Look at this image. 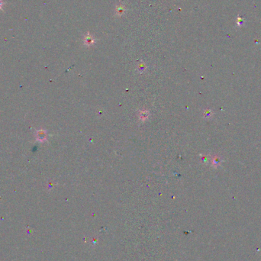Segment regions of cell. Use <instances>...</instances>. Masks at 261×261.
<instances>
[{
  "instance_id": "cell-1",
  "label": "cell",
  "mask_w": 261,
  "mask_h": 261,
  "mask_svg": "<svg viewBox=\"0 0 261 261\" xmlns=\"http://www.w3.org/2000/svg\"><path fill=\"white\" fill-rule=\"evenodd\" d=\"M35 138L39 142H45L47 139V133L45 130H37L35 132Z\"/></svg>"
},
{
  "instance_id": "cell-2",
  "label": "cell",
  "mask_w": 261,
  "mask_h": 261,
  "mask_svg": "<svg viewBox=\"0 0 261 261\" xmlns=\"http://www.w3.org/2000/svg\"><path fill=\"white\" fill-rule=\"evenodd\" d=\"M149 117V113L147 111H142V112H140V114H139V119L141 120V121H144L146 119H147V118Z\"/></svg>"
},
{
  "instance_id": "cell-5",
  "label": "cell",
  "mask_w": 261,
  "mask_h": 261,
  "mask_svg": "<svg viewBox=\"0 0 261 261\" xmlns=\"http://www.w3.org/2000/svg\"><path fill=\"white\" fill-rule=\"evenodd\" d=\"M204 113H205V118H210V117H211V115H212V112H211V111H206V112H204Z\"/></svg>"
},
{
  "instance_id": "cell-3",
  "label": "cell",
  "mask_w": 261,
  "mask_h": 261,
  "mask_svg": "<svg viewBox=\"0 0 261 261\" xmlns=\"http://www.w3.org/2000/svg\"><path fill=\"white\" fill-rule=\"evenodd\" d=\"M93 37H89V36H88V37H86V38H85V40H84V43H85V45H93Z\"/></svg>"
},
{
  "instance_id": "cell-4",
  "label": "cell",
  "mask_w": 261,
  "mask_h": 261,
  "mask_svg": "<svg viewBox=\"0 0 261 261\" xmlns=\"http://www.w3.org/2000/svg\"><path fill=\"white\" fill-rule=\"evenodd\" d=\"M144 70H145L144 64V63H141V64L138 67V70H139L140 73H142L144 71Z\"/></svg>"
}]
</instances>
